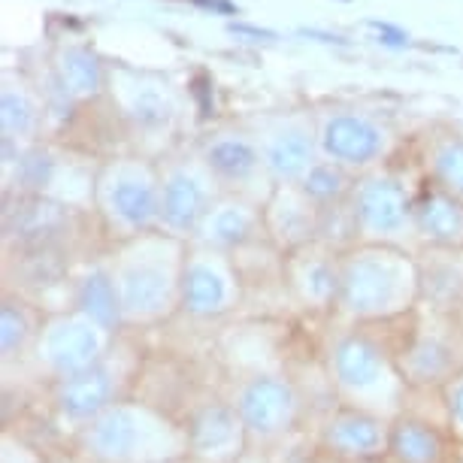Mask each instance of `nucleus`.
Listing matches in <instances>:
<instances>
[{
    "instance_id": "nucleus-1",
    "label": "nucleus",
    "mask_w": 463,
    "mask_h": 463,
    "mask_svg": "<svg viewBox=\"0 0 463 463\" xmlns=\"http://www.w3.org/2000/svg\"><path fill=\"white\" fill-rule=\"evenodd\" d=\"M384 327L334 325L321 345V370L336 403L375 412L394 421L409 406V384L400 370V343L382 334Z\"/></svg>"
},
{
    "instance_id": "nucleus-2",
    "label": "nucleus",
    "mask_w": 463,
    "mask_h": 463,
    "mask_svg": "<svg viewBox=\"0 0 463 463\" xmlns=\"http://www.w3.org/2000/svg\"><path fill=\"white\" fill-rule=\"evenodd\" d=\"M339 276L334 325L384 327L421 309V273L412 251L354 242L339 255Z\"/></svg>"
},
{
    "instance_id": "nucleus-3",
    "label": "nucleus",
    "mask_w": 463,
    "mask_h": 463,
    "mask_svg": "<svg viewBox=\"0 0 463 463\" xmlns=\"http://www.w3.org/2000/svg\"><path fill=\"white\" fill-rule=\"evenodd\" d=\"M185 251L188 242L164 231L116 242L107 260L118 291L125 330L143 334V330H155L179 318Z\"/></svg>"
},
{
    "instance_id": "nucleus-4",
    "label": "nucleus",
    "mask_w": 463,
    "mask_h": 463,
    "mask_svg": "<svg viewBox=\"0 0 463 463\" xmlns=\"http://www.w3.org/2000/svg\"><path fill=\"white\" fill-rule=\"evenodd\" d=\"M73 463H185L179 415L143 397H125L67 439Z\"/></svg>"
},
{
    "instance_id": "nucleus-5",
    "label": "nucleus",
    "mask_w": 463,
    "mask_h": 463,
    "mask_svg": "<svg viewBox=\"0 0 463 463\" xmlns=\"http://www.w3.org/2000/svg\"><path fill=\"white\" fill-rule=\"evenodd\" d=\"M139 373H143V352L137 345V334L125 330V334H118L107 357L94 364L91 370L43 388L52 424L67 439H73L85 424H91L100 412H107L112 403L134 397Z\"/></svg>"
},
{
    "instance_id": "nucleus-6",
    "label": "nucleus",
    "mask_w": 463,
    "mask_h": 463,
    "mask_svg": "<svg viewBox=\"0 0 463 463\" xmlns=\"http://www.w3.org/2000/svg\"><path fill=\"white\" fill-rule=\"evenodd\" d=\"M224 394L240 412L255 451H273L306 430L309 403L300 379L288 366H255L233 375Z\"/></svg>"
},
{
    "instance_id": "nucleus-7",
    "label": "nucleus",
    "mask_w": 463,
    "mask_h": 463,
    "mask_svg": "<svg viewBox=\"0 0 463 463\" xmlns=\"http://www.w3.org/2000/svg\"><path fill=\"white\" fill-rule=\"evenodd\" d=\"M116 339L118 334H112L73 306L49 309L40 325V336L24 379H33L43 388L73 379V375L91 370L94 364L103 361L109 348L116 345Z\"/></svg>"
},
{
    "instance_id": "nucleus-8",
    "label": "nucleus",
    "mask_w": 463,
    "mask_h": 463,
    "mask_svg": "<svg viewBox=\"0 0 463 463\" xmlns=\"http://www.w3.org/2000/svg\"><path fill=\"white\" fill-rule=\"evenodd\" d=\"M249 282L233 255L188 242L182 267V306L179 316L194 325H215L246 306Z\"/></svg>"
},
{
    "instance_id": "nucleus-9",
    "label": "nucleus",
    "mask_w": 463,
    "mask_h": 463,
    "mask_svg": "<svg viewBox=\"0 0 463 463\" xmlns=\"http://www.w3.org/2000/svg\"><path fill=\"white\" fill-rule=\"evenodd\" d=\"M427 321L418 318V312L409 321L403 343H400V370L412 394H433L445 382L463 373V334L460 318L433 316L421 309Z\"/></svg>"
},
{
    "instance_id": "nucleus-10",
    "label": "nucleus",
    "mask_w": 463,
    "mask_h": 463,
    "mask_svg": "<svg viewBox=\"0 0 463 463\" xmlns=\"http://www.w3.org/2000/svg\"><path fill=\"white\" fill-rule=\"evenodd\" d=\"M98 209L107 218L116 242L158 231L161 176L139 161H118L98 182Z\"/></svg>"
},
{
    "instance_id": "nucleus-11",
    "label": "nucleus",
    "mask_w": 463,
    "mask_h": 463,
    "mask_svg": "<svg viewBox=\"0 0 463 463\" xmlns=\"http://www.w3.org/2000/svg\"><path fill=\"white\" fill-rule=\"evenodd\" d=\"M354 242L391 246L418 255L421 240L415 227V200L391 176H370L352 191Z\"/></svg>"
},
{
    "instance_id": "nucleus-12",
    "label": "nucleus",
    "mask_w": 463,
    "mask_h": 463,
    "mask_svg": "<svg viewBox=\"0 0 463 463\" xmlns=\"http://www.w3.org/2000/svg\"><path fill=\"white\" fill-rule=\"evenodd\" d=\"M339 255L343 251L321 240L282 255L279 279H282V291L291 300V306L312 318L334 321L339 303V282H343Z\"/></svg>"
},
{
    "instance_id": "nucleus-13",
    "label": "nucleus",
    "mask_w": 463,
    "mask_h": 463,
    "mask_svg": "<svg viewBox=\"0 0 463 463\" xmlns=\"http://www.w3.org/2000/svg\"><path fill=\"white\" fill-rule=\"evenodd\" d=\"M188 433L185 463H240L251 451L240 412L227 394H206L188 406L182 415Z\"/></svg>"
},
{
    "instance_id": "nucleus-14",
    "label": "nucleus",
    "mask_w": 463,
    "mask_h": 463,
    "mask_svg": "<svg viewBox=\"0 0 463 463\" xmlns=\"http://www.w3.org/2000/svg\"><path fill=\"white\" fill-rule=\"evenodd\" d=\"M318 454L336 460H379L388 458L391 418L336 403L309 427Z\"/></svg>"
},
{
    "instance_id": "nucleus-15",
    "label": "nucleus",
    "mask_w": 463,
    "mask_h": 463,
    "mask_svg": "<svg viewBox=\"0 0 463 463\" xmlns=\"http://www.w3.org/2000/svg\"><path fill=\"white\" fill-rule=\"evenodd\" d=\"M215 176L206 164H176L161 176V222L158 231L182 242L197 237L209 209L215 206Z\"/></svg>"
},
{
    "instance_id": "nucleus-16",
    "label": "nucleus",
    "mask_w": 463,
    "mask_h": 463,
    "mask_svg": "<svg viewBox=\"0 0 463 463\" xmlns=\"http://www.w3.org/2000/svg\"><path fill=\"white\" fill-rule=\"evenodd\" d=\"M318 152L343 170L370 167L384 152V130L357 112H336L318 130Z\"/></svg>"
},
{
    "instance_id": "nucleus-17",
    "label": "nucleus",
    "mask_w": 463,
    "mask_h": 463,
    "mask_svg": "<svg viewBox=\"0 0 463 463\" xmlns=\"http://www.w3.org/2000/svg\"><path fill=\"white\" fill-rule=\"evenodd\" d=\"M260 237H267L264 213H258V206L246 203L242 197H227L215 200V206L206 213L203 224L197 227V237L191 242L237 258L240 251L255 246Z\"/></svg>"
},
{
    "instance_id": "nucleus-18",
    "label": "nucleus",
    "mask_w": 463,
    "mask_h": 463,
    "mask_svg": "<svg viewBox=\"0 0 463 463\" xmlns=\"http://www.w3.org/2000/svg\"><path fill=\"white\" fill-rule=\"evenodd\" d=\"M46 312L49 309H43L31 297L10 291V288L4 291V303H0V364H4L6 382L13 379V373H28Z\"/></svg>"
},
{
    "instance_id": "nucleus-19",
    "label": "nucleus",
    "mask_w": 463,
    "mask_h": 463,
    "mask_svg": "<svg viewBox=\"0 0 463 463\" xmlns=\"http://www.w3.org/2000/svg\"><path fill=\"white\" fill-rule=\"evenodd\" d=\"M264 224L279 255H288V251L321 240V209H316L300 185H279L276 197L269 200L264 213Z\"/></svg>"
},
{
    "instance_id": "nucleus-20",
    "label": "nucleus",
    "mask_w": 463,
    "mask_h": 463,
    "mask_svg": "<svg viewBox=\"0 0 463 463\" xmlns=\"http://www.w3.org/2000/svg\"><path fill=\"white\" fill-rule=\"evenodd\" d=\"M454 439L442 418L406 409L391 421L388 460L391 463H449Z\"/></svg>"
},
{
    "instance_id": "nucleus-21",
    "label": "nucleus",
    "mask_w": 463,
    "mask_h": 463,
    "mask_svg": "<svg viewBox=\"0 0 463 463\" xmlns=\"http://www.w3.org/2000/svg\"><path fill=\"white\" fill-rule=\"evenodd\" d=\"M421 309L445 318H463V249H421Z\"/></svg>"
},
{
    "instance_id": "nucleus-22",
    "label": "nucleus",
    "mask_w": 463,
    "mask_h": 463,
    "mask_svg": "<svg viewBox=\"0 0 463 463\" xmlns=\"http://www.w3.org/2000/svg\"><path fill=\"white\" fill-rule=\"evenodd\" d=\"M67 294H70L67 306L85 312V316L94 318L107 330H112V334H125L118 291H116V282H112V269L107 258L94 260V264H85L80 273L70 276Z\"/></svg>"
},
{
    "instance_id": "nucleus-23",
    "label": "nucleus",
    "mask_w": 463,
    "mask_h": 463,
    "mask_svg": "<svg viewBox=\"0 0 463 463\" xmlns=\"http://www.w3.org/2000/svg\"><path fill=\"white\" fill-rule=\"evenodd\" d=\"M260 155L276 185H297L318 164V137H312L300 125L279 128L260 143Z\"/></svg>"
},
{
    "instance_id": "nucleus-24",
    "label": "nucleus",
    "mask_w": 463,
    "mask_h": 463,
    "mask_svg": "<svg viewBox=\"0 0 463 463\" xmlns=\"http://www.w3.org/2000/svg\"><path fill=\"white\" fill-rule=\"evenodd\" d=\"M203 164L209 173L215 176L218 185L227 188H242L251 185L260 173H267L264 167V155H260V146L251 143L249 137L231 134V137H215L209 143ZM269 176V173H267Z\"/></svg>"
},
{
    "instance_id": "nucleus-25",
    "label": "nucleus",
    "mask_w": 463,
    "mask_h": 463,
    "mask_svg": "<svg viewBox=\"0 0 463 463\" xmlns=\"http://www.w3.org/2000/svg\"><path fill=\"white\" fill-rule=\"evenodd\" d=\"M415 227L421 249H463V203L445 191H424L415 200Z\"/></svg>"
},
{
    "instance_id": "nucleus-26",
    "label": "nucleus",
    "mask_w": 463,
    "mask_h": 463,
    "mask_svg": "<svg viewBox=\"0 0 463 463\" xmlns=\"http://www.w3.org/2000/svg\"><path fill=\"white\" fill-rule=\"evenodd\" d=\"M297 185H300V191L316 206H330L343 194H348V191H354L348 173L339 167V164H330V161H318L316 167L303 176V182H297Z\"/></svg>"
},
{
    "instance_id": "nucleus-27",
    "label": "nucleus",
    "mask_w": 463,
    "mask_h": 463,
    "mask_svg": "<svg viewBox=\"0 0 463 463\" xmlns=\"http://www.w3.org/2000/svg\"><path fill=\"white\" fill-rule=\"evenodd\" d=\"M430 170H433L436 188L463 203V139L460 137L442 139V143L433 148Z\"/></svg>"
},
{
    "instance_id": "nucleus-28",
    "label": "nucleus",
    "mask_w": 463,
    "mask_h": 463,
    "mask_svg": "<svg viewBox=\"0 0 463 463\" xmlns=\"http://www.w3.org/2000/svg\"><path fill=\"white\" fill-rule=\"evenodd\" d=\"M64 85L70 94H80V98H89L100 89V67H98V58L85 49H73L64 55Z\"/></svg>"
},
{
    "instance_id": "nucleus-29",
    "label": "nucleus",
    "mask_w": 463,
    "mask_h": 463,
    "mask_svg": "<svg viewBox=\"0 0 463 463\" xmlns=\"http://www.w3.org/2000/svg\"><path fill=\"white\" fill-rule=\"evenodd\" d=\"M0 125H4L6 143L33 134V128H37V107L28 100V94L4 91V100H0Z\"/></svg>"
},
{
    "instance_id": "nucleus-30",
    "label": "nucleus",
    "mask_w": 463,
    "mask_h": 463,
    "mask_svg": "<svg viewBox=\"0 0 463 463\" xmlns=\"http://www.w3.org/2000/svg\"><path fill=\"white\" fill-rule=\"evenodd\" d=\"M128 112H130V118H134L137 125L161 128V125H167V121H170L173 107L158 89H139L134 98H130Z\"/></svg>"
},
{
    "instance_id": "nucleus-31",
    "label": "nucleus",
    "mask_w": 463,
    "mask_h": 463,
    "mask_svg": "<svg viewBox=\"0 0 463 463\" xmlns=\"http://www.w3.org/2000/svg\"><path fill=\"white\" fill-rule=\"evenodd\" d=\"M439 403H442V418H445V427H449L451 439L463 442V373H458L451 382L442 384Z\"/></svg>"
},
{
    "instance_id": "nucleus-32",
    "label": "nucleus",
    "mask_w": 463,
    "mask_h": 463,
    "mask_svg": "<svg viewBox=\"0 0 463 463\" xmlns=\"http://www.w3.org/2000/svg\"><path fill=\"white\" fill-rule=\"evenodd\" d=\"M0 449H4V463H46L43 460V451L33 449L31 442H24L22 436H15V430H10V427L4 430Z\"/></svg>"
},
{
    "instance_id": "nucleus-33",
    "label": "nucleus",
    "mask_w": 463,
    "mask_h": 463,
    "mask_svg": "<svg viewBox=\"0 0 463 463\" xmlns=\"http://www.w3.org/2000/svg\"><path fill=\"white\" fill-rule=\"evenodd\" d=\"M370 28H375L384 37V43H388V46H406L409 43V37L400 28H391V24H384V22H370Z\"/></svg>"
},
{
    "instance_id": "nucleus-34",
    "label": "nucleus",
    "mask_w": 463,
    "mask_h": 463,
    "mask_svg": "<svg viewBox=\"0 0 463 463\" xmlns=\"http://www.w3.org/2000/svg\"><path fill=\"white\" fill-rule=\"evenodd\" d=\"M231 33H240V37H255V40H276L273 31L251 28V24H231Z\"/></svg>"
},
{
    "instance_id": "nucleus-35",
    "label": "nucleus",
    "mask_w": 463,
    "mask_h": 463,
    "mask_svg": "<svg viewBox=\"0 0 463 463\" xmlns=\"http://www.w3.org/2000/svg\"><path fill=\"white\" fill-rule=\"evenodd\" d=\"M191 4L206 6V10H218V13H233V4H227V0H191Z\"/></svg>"
},
{
    "instance_id": "nucleus-36",
    "label": "nucleus",
    "mask_w": 463,
    "mask_h": 463,
    "mask_svg": "<svg viewBox=\"0 0 463 463\" xmlns=\"http://www.w3.org/2000/svg\"><path fill=\"white\" fill-rule=\"evenodd\" d=\"M312 463H391L388 458H379V460H336V458H327V454H318L316 451V460Z\"/></svg>"
},
{
    "instance_id": "nucleus-37",
    "label": "nucleus",
    "mask_w": 463,
    "mask_h": 463,
    "mask_svg": "<svg viewBox=\"0 0 463 463\" xmlns=\"http://www.w3.org/2000/svg\"><path fill=\"white\" fill-rule=\"evenodd\" d=\"M240 463H269V458H267V451H255V449H251Z\"/></svg>"
},
{
    "instance_id": "nucleus-38",
    "label": "nucleus",
    "mask_w": 463,
    "mask_h": 463,
    "mask_svg": "<svg viewBox=\"0 0 463 463\" xmlns=\"http://www.w3.org/2000/svg\"><path fill=\"white\" fill-rule=\"evenodd\" d=\"M449 463H463V442H454V449H451V458Z\"/></svg>"
}]
</instances>
